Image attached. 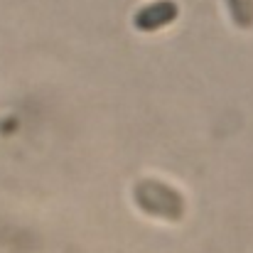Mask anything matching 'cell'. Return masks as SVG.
Masks as SVG:
<instances>
[{
	"label": "cell",
	"mask_w": 253,
	"mask_h": 253,
	"mask_svg": "<svg viewBox=\"0 0 253 253\" xmlns=\"http://www.w3.org/2000/svg\"><path fill=\"white\" fill-rule=\"evenodd\" d=\"M135 202L143 211L163 216V219H179L184 209V202L174 189L153 179H145L135 187Z\"/></svg>",
	"instance_id": "1"
},
{
	"label": "cell",
	"mask_w": 253,
	"mask_h": 253,
	"mask_svg": "<svg viewBox=\"0 0 253 253\" xmlns=\"http://www.w3.org/2000/svg\"><path fill=\"white\" fill-rule=\"evenodd\" d=\"M174 12H177V7L172 2H155V5H150V7L138 12L135 25L140 30H158V27H163V25L174 20Z\"/></svg>",
	"instance_id": "2"
},
{
	"label": "cell",
	"mask_w": 253,
	"mask_h": 253,
	"mask_svg": "<svg viewBox=\"0 0 253 253\" xmlns=\"http://www.w3.org/2000/svg\"><path fill=\"white\" fill-rule=\"evenodd\" d=\"M229 10H231L236 25H241V27L253 25V0H229Z\"/></svg>",
	"instance_id": "3"
}]
</instances>
